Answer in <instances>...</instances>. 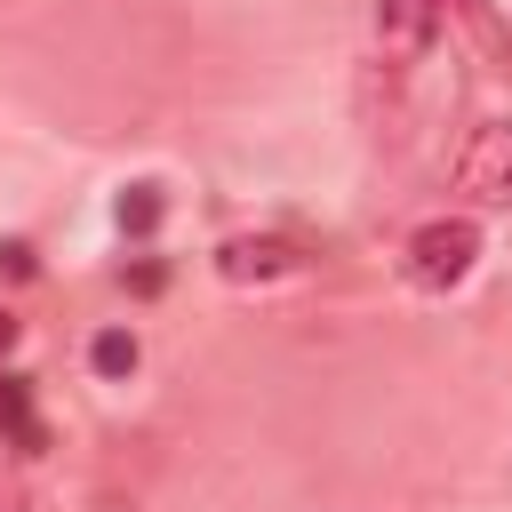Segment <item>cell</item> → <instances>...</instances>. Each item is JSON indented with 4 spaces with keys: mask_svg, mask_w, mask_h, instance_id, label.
<instances>
[{
    "mask_svg": "<svg viewBox=\"0 0 512 512\" xmlns=\"http://www.w3.org/2000/svg\"><path fill=\"white\" fill-rule=\"evenodd\" d=\"M88 360H96L104 376H128V368H136V336H128V328H104V336L88 344Z\"/></svg>",
    "mask_w": 512,
    "mask_h": 512,
    "instance_id": "cell-7",
    "label": "cell"
},
{
    "mask_svg": "<svg viewBox=\"0 0 512 512\" xmlns=\"http://www.w3.org/2000/svg\"><path fill=\"white\" fill-rule=\"evenodd\" d=\"M216 272H224V280H280V272H296V248L272 240V232H264V240H224V248H216Z\"/></svg>",
    "mask_w": 512,
    "mask_h": 512,
    "instance_id": "cell-3",
    "label": "cell"
},
{
    "mask_svg": "<svg viewBox=\"0 0 512 512\" xmlns=\"http://www.w3.org/2000/svg\"><path fill=\"white\" fill-rule=\"evenodd\" d=\"M440 32V0H384V40L392 48H424Z\"/></svg>",
    "mask_w": 512,
    "mask_h": 512,
    "instance_id": "cell-4",
    "label": "cell"
},
{
    "mask_svg": "<svg viewBox=\"0 0 512 512\" xmlns=\"http://www.w3.org/2000/svg\"><path fill=\"white\" fill-rule=\"evenodd\" d=\"M448 8L472 24V40H480V56H488V64H512V32L496 24V8H488V0H448Z\"/></svg>",
    "mask_w": 512,
    "mask_h": 512,
    "instance_id": "cell-5",
    "label": "cell"
},
{
    "mask_svg": "<svg viewBox=\"0 0 512 512\" xmlns=\"http://www.w3.org/2000/svg\"><path fill=\"white\" fill-rule=\"evenodd\" d=\"M400 264H408L416 288L440 296V288H456V280L480 264V224H472V216H432V224L408 232V256H400Z\"/></svg>",
    "mask_w": 512,
    "mask_h": 512,
    "instance_id": "cell-1",
    "label": "cell"
},
{
    "mask_svg": "<svg viewBox=\"0 0 512 512\" xmlns=\"http://www.w3.org/2000/svg\"><path fill=\"white\" fill-rule=\"evenodd\" d=\"M456 192L472 208H512V120H480L456 152Z\"/></svg>",
    "mask_w": 512,
    "mask_h": 512,
    "instance_id": "cell-2",
    "label": "cell"
},
{
    "mask_svg": "<svg viewBox=\"0 0 512 512\" xmlns=\"http://www.w3.org/2000/svg\"><path fill=\"white\" fill-rule=\"evenodd\" d=\"M0 416L24 448H40V424H32V400H24V376H0Z\"/></svg>",
    "mask_w": 512,
    "mask_h": 512,
    "instance_id": "cell-6",
    "label": "cell"
},
{
    "mask_svg": "<svg viewBox=\"0 0 512 512\" xmlns=\"http://www.w3.org/2000/svg\"><path fill=\"white\" fill-rule=\"evenodd\" d=\"M16 336H24V328H16V312L0 304V352H16Z\"/></svg>",
    "mask_w": 512,
    "mask_h": 512,
    "instance_id": "cell-9",
    "label": "cell"
},
{
    "mask_svg": "<svg viewBox=\"0 0 512 512\" xmlns=\"http://www.w3.org/2000/svg\"><path fill=\"white\" fill-rule=\"evenodd\" d=\"M120 224H128V232H152V224H160V192H152V184H136V192L120 200Z\"/></svg>",
    "mask_w": 512,
    "mask_h": 512,
    "instance_id": "cell-8",
    "label": "cell"
}]
</instances>
